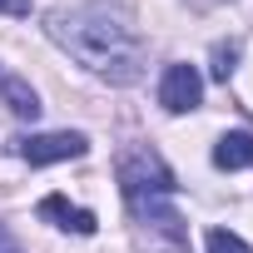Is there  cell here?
I'll return each mask as SVG.
<instances>
[{
  "mask_svg": "<svg viewBox=\"0 0 253 253\" xmlns=\"http://www.w3.org/2000/svg\"><path fill=\"white\" fill-rule=\"evenodd\" d=\"M50 40L60 50H70L89 75L109 80V84H134L139 70H144V45H139V30L129 25L119 5H80V10H55L45 20Z\"/></svg>",
  "mask_w": 253,
  "mask_h": 253,
  "instance_id": "cell-1",
  "label": "cell"
},
{
  "mask_svg": "<svg viewBox=\"0 0 253 253\" xmlns=\"http://www.w3.org/2000/svg\"><path fill=\"white\" fill-rule=\"evenodd\" d=\"M119 194L129 204L134 218L164 228L174 243H184V228H179V213L169 209L174 199V174L164 169V159L154 149H124L119 154Z\"/></svg>",
  "mask_w": 253,
  "mask_h": 253,
  "instance_id": "cell-2",
  "label": "cell"
},
{
  "mask_svg": "<svg viewBox=\"0 0 253 253\" xmlns=\"http://www.w3.org/2000/svg\"><path fill=\"white\" fill-rule=\"evenodd\" d=\"M10 154L25 159V164H65V159H84L89 154V139L80 129H50V134H20L10 139Z\"/></svg>",
  "mask_w": 253,
  "mask_h": 253,
  "instance_id": "cell-3",
  "label": "cell"
},
{
  "mask_svg": "<svg viewBox=\"0 0 253 253\" xmlns=\"http://www.w3.org/2000/svg\"><path fill=\"white\" fill-rule=\"evenodd\" d=\"M159 104H164L169 114L199 109V104H204V75H199L194 65H164V75H159Z\"/></svg>",
  "mask_w": 253,
  "mask_h": 253,
  "instance_id": "cell-4",
  "label": "cell"
},
{
  "mask_svg": "<svg viewBox=\"0 0 253 253\" xmlns=\"http://www.w3.org/2000/svg\"><path fill=\"white\" fill-rule=\"evenodd\" d=\"M40 218H50L55 228H65V233H80V238L99 228V218H94L89 209H80V204H70L65 194H45V199H40Z\"/></svg>",
  "mask_w": 253,
  "mask_h": 253,
  "instance_id": "cell-5",
  "label": "cell"
},
{
  "mask_svg": "<svg viewBox=\"0 0 253 253\" xmlns=\"http://www.w3.org/2000/svg\"><path fill=\"white\" fill-rule=\"evenodd\" d=\"M0 104H5L15 119H35L40 114V94L30 89V80H20L15 70L0 65Z\"/></svg>",
  "mask_w": 253,
  "mask_h": 253,
  "instance_id": "cell-6",
  "label": "cell"
},
{
  "mask_svg": "<svg viewBox=\"0 0 253 253\" xmlns=\"http://www.w3.org/2000/svg\"><path fill=\"white\" fill-rule=\"evenodd\" d=\"M243 164H253V134L233 129L213 144V169H243Z\"/></svg>",
  "mask_w": 253,
  "mask_h": 253,
  "instance_id": "cell-7",
  "label": "cell"
},
{
  "mask_svg": "<svg viewBox=\"0 0 253 253\" xmlns=\"http://www.w3.org/2000/svg\"><path fill=\"white\" fill-rule=\"evenodd\" d=\"M233 70H238V45L228 40V45H213V80H233Z\"/></svg>",
  "mask_w": 253,
  "mask_h": 253,
  "instance_id": "cell-8",
  "label": "cell"
},
{
  "mask_svg": "<svg viewBox=\"0 0 253 253\" xmlns=\"http://www.w3.org/2000/svg\"><path fill=\"white\" fill-rule=\"evenodd\" d=\"M204 248H209V253H253V248H248L238 233H228V228H213V233L204 238Z\"/></svg>",
  "mask_w": 253,
  "mask_h": 253,
  "instance_id": "cell-9",
  "label": "cell"
},
{
  "mask_svg": "<svg viewBox=\"0 0 253 253\" xmlns=\"http://www.w3.org/2000/svg\"><path fill=\"white\" fill-rule=\"evenodd\" d=\"M35 0H0V15H30Z\"/></svg>",
  "mask_w": 253,
  "mask_h": 253,
  "instance_id": "cell-10",
  "label": "cell"
},
{
  "mask_svg": "<svg viewBox=\"0 0 253 253\" xmlns=\"http://www.w3.org/2000/svg\"><path fill=\"white\" fill-rule=\"evenodd\" d=\"M194 5H199V10H213V5H223V0H194Z\"/></svg>",
  "mask_w": 253,
  "mask_h": 253,
  "instance_id": "cell-11",
  "label": "cell"
},
{
  "mask_svg": "<svg viewBox=\"0 0 253 253\" xmlns=\"http://www.w3.org/2000/svg\"><path fill=\"white\" fill-rule=\"evenodd\" d=\"M0 238H5V228H0Z\"/></svg>",
  "mask_w": 253,
  "mask_h": 253,
  "instance_id": "cell-12",
  "label": "cell"
}]
</instances>
